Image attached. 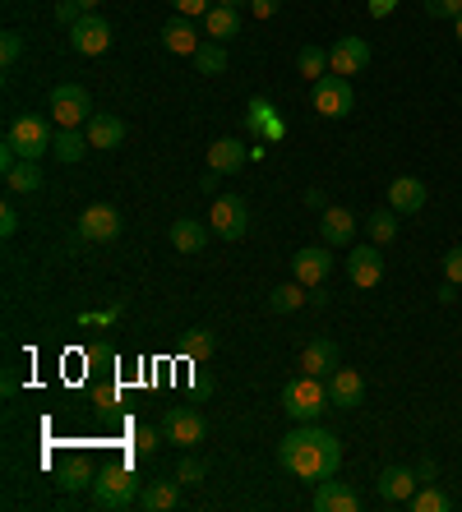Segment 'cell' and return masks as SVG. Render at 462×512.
Returning a JSON list of instances; mask_svg holds the SVG:
<instances>
[{"instance_id":"4316f807","label":"cell","mask_w":462,"mask_h":512,"mask_svg":"<svg viewBox=\"0 0 462 512\" xmlns=\"http://www.w3.org/2000/svg\"><path fill=\"white\" fill-rule=\"evenodd\" d=\"M204 28L213 42H227V37L241 33V10H231V5H213V10L204 14Z\"/></svg>"},{"instance_id":"cb8c5ba5","label":"cell","mask_w":462,"mask_h":512,"mask_svg":"<svg viewBox=\"0 0 462 512\" xmlns=\"http://www.w3.org/2000/svg\"><path fill=\"white\" fill-rule=\"evenodd\" d=\"M181 503V480H153V485H144V494H139V508L144 512H167Z\"/></svg>"},{"instance_id":"60d3db41","label":"cell","mask_w":462,"mask_h":512,"mask_svg":"<svg viewBox=\"0 0 462 512\" xmlns=\"http://www.w3.org/2000/svg\"><path fill=\"white\" fill-rule=\"evenodd\" d=\"M56 19H61L65 28H74V24H79V19H84V10H79L74 0H61V5H56Z\"/></svg>"},{"instance_id":"836d02e7","label":"cell","mask_w":462,"mask_h":512,"mask_svg":"<svg viewBox=\"0 0 462 512\" xmlns=\"http://www.w3.org/2000/svg\"><path fill=\"white\" fill-rule=\"evenodd\" d=\"M61 485H65V489H84V485H93V471H88V462L70 457V462L61 466Z\"/></svg>"},{"instance_id":"8992f818","label":"cell","mask_w":462,"mask_h":512,"mask_svg":"<svg viewBox=\"0 0 462 512\" xmlns=\"http://www.w3.org/2000/svg\"><path fill=\"white\" fill-rule=\"evenodd\" d=\"M208 227H213L218 240H241L250 231V203L241 194H218L213 213H208Z\"/></svg>"},{"instance_id":"74e56055","label":"cell","mask_w":462,"mask_h":512,"mask_svg":"<svg viewBox=\"0 0 462 512\" xmlns=\"http://www.w3.org/2000/svg\"><path fill=\"white\" fill-rule=\"evenodd\" d=\"M426 14H430V19H458L462 0H426Z\"/></svg>"},{"instance_id":"2e32d148","label":"cell","mask_w":462,"mask_h":512,"mask_svg":"<svg viewBox=\"0 0 462 512\" xmlns=\"http://www.w3.org/2000/svg\"><path fill=\"white\" fill-rule=\"evenodd\" d=\"M361 397H365V379L356 370H333L329 374V402H333V411H356L361 406Z\"/></svg>"},{"instance_id":"6da1fadb","label":"cell","mask_w":462,"mask_h":512,"mask_svg":"<svg viewBox=\"0 0 462 512\" xmlns=\"http://www.w3.org/2000/svg\"><path fill=\"white\" fill-rule=\"evenodd\" d=\"M278 462L292 471L305 485H319V480L338 476L342 466V443L338 434H329L324 425H296L287 439L278 443Z\"/></svg>"},{"instance_id":"e575fe53","label":"cell","mask_w":462,"mask_h":512,"mask_svg":"<svg viewBox=\"0 0 462 512\" xmlns=\"http://www.w3.org/2000/svg\"><path fill=\"white\" fill-rule=\"evenodd\" d=\"M19 56H24V33H14V28H10V33L0 37V65L10 70V65H14Z\"/></svg>"},{"instance_id":"ee69618b","label":"cell","mask_w":462,"mask_h":512,"mask_svg":"<svg viewBox=\"0 0 462 512\" xmlns=\"http://www.w3.org/2000/svg\"><path fill=\"white\" fill-rule=\"evenodd\" d=\"M14 231H19V213L5 203V208H0V236H14Z\"/></svg>"},{"instance_id":"277c9868","label":"cell","mask_w":462,"mask_h":512,"mask_svg":"<svg viewBox=\"0 0 462 512\" xmlns=\"http://www.w3.org/2000/svg\"><path fill=\"white\" fill-rule=\"evenodd\" d=\"M51 120L61 130H79L93 120V97H88L84 84H56L51 88Z\"/></svg>"},{"instance_id":"b9f144b4","label":"cell","mask_w":462,"mask_h":512,"mask_svg":"<svg viewBox=\"0 0 462 512\" xmlns=\"http://www.w3.org/2000/svg\"><path fill=\"white\" fill-rule=\"evenodd\" d=\"M416 480H421V485H435V480H439L435 457H421V462H416Z\"/></svg>"},{"instance_id":"f35d334b","label":"cell","mask_w":462,"mask_h":512,"mask_svg":"<svg viewBox=\"0 0 462 512\" xmlns=\"http://www.w3.org/2000/svg\"><path fill=\"white\" fill-rule=\"evenodd\" d=\"M444 282H458L462 286V245H453V250L444 254Z\"/></svg>"},{"instance_id":"d590c367","label":"cell","mask_w":462,"mask_h":512,"mask_svg":"<svg viewBox=\"0 0 462 512\" xmlns=\"http://www.w3.org/2000/svg\"><path fill=\"white\" fill-rule=\"evenodd\" d=\"M167 439V434H162V429H148V425H139L134 429V453H158V443Z\"/></svg>"},{"instance_id":"7dc6e473","label":"cell","mask_w":462,"mask_h":512,"mask_svg":"<svg viewBox=\"0 0 462 512\" xmlns=\"http://www.w3.org/2000/svg\"><path fill=\"white\" fill-rule=\"evenodd\" d=\"M310 305H315V310H324V305H329V291H324V286H310Z\"/></svg>"},{"instance_id":"484cf974","label":"cell","mask_w":462,"mask_h":512,"mask_svg":"<svg viewBox=\"0 0 462 512\" xmlns=\"http://www.w3.org/2000/svg\"><path fill=\"white\" fill-rule=\"evenodd\" d=\"M301 305H310V286H301L296 277L268 291V310L273 314H292V310H301Z\"/></svg>"},{"instance_id":"f1b7e54d","label":"cell","mask_w":462,"mask_h":512,"mask_svg":"<svg viewBox=\"0 0 462 512\" xmlns=\"http://www.w3.org/2000/svg\"><path fill=\"white\" fill-rule=\"evenodd\" d=\"M195 74H208V79H218L222 70H227V47L222 42H204V47L195 51Z\"/></svg>"},{"instance_id":"e0dca14e","label":"cell","mask_w":462,"mask_h":512,"mask_svg":"<svg viewBox=\"0 0 462 512\" xmlns=\"http://www.w3.org/2000/svg\"><path fill=\"white\" fill-rule=\"evenodd\" d=\"M416 466H384L379 471V499L384 503H407L416 494Z\"/></svg>"},{"instance_id":"83f0119b","label":"cell","mask_w":462,"mask_h":512,"mask_svg":"<svg viewBox=\"0 0 462 512\" xmlns=\"http://www.w3.org/2000/svg\"><path fill=\"white\" fill-rule=\"evenodd\" d=\"M398 217L393 208H375V213L365 217V231H370V240L375 245H389V240H398Z\"/></svg>"},{"instance_id":"44dd1931","label":"cell","mask_w":462,"mask_h":512,"mask_svg":"<svg viewBox=\"0 0 462 512\" xmlns=\"http://www.w3.org/2000/svg\"><path fill=\"white\" fill-rule=\"evenodd\" d=\"M171 245L181 254H204L208 250V222H199V217H176V222H171Z\"/></svg>"},{"instance_id":"f6af8a7d","label":"cell","mask_w":462,"mask_h":512,"mask_svg":"<svg viewBox=\"0 0 462 512\" xmlns=\"http://www.w3.org/2000/svg\"><path fill=\"white\" fill-rule=\"evenodd\" d=\"M393 10H398V0H370V14H375V19H389Z\"/></svg>"},{"instance_id":"3957f363","label":"cell","mask_w":462,"mask_h":512,"mask_svg":"<svg viewBox=\"0 0 462 512\" xmlns=\"http://www.w3.org/2000/svg\"><path fill=\"white\" fill-rule=\"evenodd\" d=\"M139 480H134L130 466H102L98 476H93V503L107 512H125L139 503Z\"/></svg>"},{"instance_id":"9a60e30c","label":"cell","mask_w":462,"mask_h":512,"mask_svg":"<svg viewBox=\"0 0 462 512\" xmlns=\"http://www.w3.org/2000/svg\"><path fill=\"white\" fill-rule=\"evenodd\" d=\"M338 365H342V351H338V342H329V337H315V342L301 346V370H305V374H319V379H329Z\"/></svg>"},{"instance_id":"c3c4849f","label":"cell","mask_w":462,"mask_h":512,"mask_svg":"<svg viewBox=\"0 0 462 512\" xmlns=\"http://www.w3.org/2000/svg\"><path fill=\"white\" fill-rule=\"evenodd\" d=\"M74 5H79V10H84V14H93V10H98V5H102V0H74Z\"/></svg>"},{"instance_id":"7c38bea8","label":"cell","mask_w":462,"mask_h":512,"mask_svg":"<svg viewBox=\"0 0 462 512\" xmlns=\"http://www.w3.org/2000/svg\"><path fill=\"white\" fill-rule=\"evenodd\" d=\"M70 47L79 51V56H102V51L111 47V24L102 14H84V19L70 28Z\"/></svg>"},{"instance_id":"681fc988","label":"cell","mask_w":462,"mask_h":512,"mask_svg":"<svg viewBox=\"0 0 462 512\" xmlns=\"http://www.w3.org/2000/svg\"><path fill=\"white\" fill-rule=\"evenodd\" d=\"M218 5H231V10H245V5H250V0H218Z\"/></svg>"},{"instance_id":"ba28073f","label":"cell","mask_w":462,"mask_h":512,"mask_svg":"<svg viewBox=\"0 0 462 512\" xmlns=\"http://www.w3.org/2000/svg\"><path fill=\"white\" fill-rule=\"evenodd\" d=\"M356 107V88L347 74H324L315 84V111L319 116H329V120H342V116H352Z\"/></svg>"},{"instance_id":"5b68a950","label":"cell","mask_w":462,"mask_h":512,"mask_svg":"<svg viewBox=\"0 0 462 512\" xmlns=\"http://www.w3.org/2000/svg\"><path fill=\"white\" fill-rule=\"evenodd\" d=\"M162 434H167V443H176V448H199V443L208 439V420L195 406H167Z\"/></svg>"},{"instance_id":"bcb514c9","label":"cell","mask_w":462,"mask_h":512,"mask_svg":"<svg viewBox=\"0 0 462 512\" xmlns=\"http://www.w3.org/2000/svg\"><path fill=\"white\" fill-rule=\"evenodd\" d=\"M458 300V282H444L439 286V305H453Z\"/></svg>"},{"instance_id":"30bf717a","label":"cell","mask_w":462,"mask_h":512,"mask_svg":"<svg viewBox=\"0 0 462 512\" xmlns=\"http://www.w3.org/2000/svg\"><path fill=\"white\" fill-rule=\"evenodd\" d=\"M333 273V254L329 245H305V250L292 254V277L301 286H324Z\"/></svg>"},{"instance_id":"8d00e7d4","label":"cell","mask_w":462,"mask_h":512,"mask_svg":"<svg viewBox=\"0 0 462 512\" xmlns=\"http://www.w3.org/2000/svg\"><path fill=\"white\" fill-rule=\"evenodd\" d=\"M176 480H181V485H199V480H204V462H199V457H185V462L176 466Z\"/></svg>"},{"instance_id":"ab89813d","label":"cell","mask_w":462,"mask_h":512,"mask_svg":"<svg viewBox=\"0 0 462 512\" xmlns=\"http://www.w3.org/2000/svg\"><path fill=\"white\" fill-rule=\"evenodd\" d=\"M176 5V14H185V19H199V14L213 10V0H171Z\"/></svg>"},{"instance_id":"603a6c76","label":"cell","mask_w":462,"mask_h":512,"mask_svg":"<svg viewBox=\"0 0 462 512\" xmlns=\"http://www.w3.org/2000/svg\"><path fill=\"white\" fill-rule=\"evenodd\" d=\"M162 47L171 51V56H195L199 47H204V42H199V33H195V24H190V19H171L167 28H162Z\"/></svg>"},{"instance_id":"1f68e13d","label":"cell","mask_w":462,"mask_h":512,"mask_svg":"<svg viewBox=\"0 0 462 512\" xmlns=\"http://www.w3.org/2000/svg\"><path fill=\"white\" fill-rule=\"evenodd\" d=\"M296 70H301L310 84H319V79H324V70H329V51H324V47H301V51H296Z\"/></svg>"},{"instance_id":"7a4b0ae2","label":"cell","mask_w":462,"mask_h":512,"mask_svg":"<svg viewBox=\"0 0 462 512\" xmlns=\"http://www.w3.org/2000/svg\"><path fill=\"white\" fill-rule=\"evenodd\" d=\"M329 379H319V374H296V379H287V388H282V411L296 420V425H315L324 411H329Z\"/></svg>"},{"instance_id":"8fae6325","label":"cell","mask_w":462,"mask_h":512,"mask_svg":"<svg viewBox=\"0 0 462 512\" xmlns=\"http://www.w3.org/2000/svg\"><path fill=\"white\" fill-rule=\"evenodd\" d=\"M347 277H352L361 291L384 282V254H379V245H352V250H347Z\"/></svg>"},{"instance_id":"52a82bcc","label":"cell","mask_w":462,"mask_h":512,"mask_svg":"<svg viewBox=\"0 0 462 512\" xmlns=\"http://www.w3.org/2000/svg\"><path fill=\"white\" fill-rule=\"evenodd\" d=\"M51 125L42 116H19V120H10V130H5V143H14L19 148V157H47L51 153Z\"/></svg>"},{"instance_id":"d6a6232c","label":"cell","mask_w":462,"mask_h":512,"mask_svg":"<svg viewBox=\"0 0 462 512\" xmlns=\"http://www.w3.org/2000/svg\"><path fill=\"white\" fill-rule=\"evenodd\" d=\"M213 346H218V337L208 333V328H195V333L185 337V346H181V351H185V356H190V360H204V356H213Z\"/></svg>"},{"instance_id":"5bb4252c","label":"cell","mask_w":462,"mask_h":512,"mask_svg":"<svg viewBox=\"0 0 462 512\" xmlns=\"http://www.w3.org/2000/svg\"><path fill=\"white\" fill-rule=\"evenodd\" d=\"M315 512H361V494H356L347 480L329 476V480H319L315 485Z\"/></svg>"},{"instance_id":"ffe728a7","label":"cell","mask_w":462,"mask_h":512,"mask_svg":"<svg viewBox=\"0 0 462 512\" xmlns=\"http://www.w3.org/2000/svg\"><path fill=\"white\" fill-rule=\"evenodd\" d=\"M389 208L393 213H421V208H426V185H421V180L416 176H398L389 185Z\"/></svg>"},{"instance_id":"ac0fdd59","label":"cell","mask_w":462,"mask_h":512,"mask_svg":"<svg viewBox=\"0 0 462 512\" xmlns=\"http://www.w3.org/2000/svg\"><path fill=\"white\" fill-rule=\"evenodd\" d=\"M245 162H250V148L241 139H213L208 148V171H218V176H236Z\"/></svg>"},{"instance_id":"f907efd6","label":"cell","mask_w":462,"mask_h":512,"mask_svg":"<svg viewBox=\"0 0 462 512\" xmlns=\"http://www.w3.org/2000/svg\"><path fill=\"white\" fill-rule=\"evenodd\" d=\"M453 24H458V42H462V14H458V19H453Z\"/></svg>"},{"instance_id":"d4e9b609","label":"cell","mask_w":462,"mask_h":512,"mask_svg":"<svg viewBox=\"0 0 462 512\" xmlns=\"http://www.w3.org/2000/svg\"><path fill=\"white\" fill-rule=\"evenodd\" d=\"M88 148H93V143H88V134H79V130H56V139H51V157H56L61 167L84 162Z\"/></svg>"},{"instance_id":"9c48e42d","label":"cell","mask_w":462,"mask_h":512,"mask_svg":"<svg viewBox=\"0 0 462 512\" xmlns=\"http://www.w3.org/2000/svg\"><path fill=\"white\" fill-rule=\"evenodd\" d=\"M121 208H111V203H88L84 213H79V236L93 240V245H107V240L121 236Z\"/></svg>"},{"instance_id":"7402d4cb","label":"cell","mask_w":462,"mask_h":512,"mask_svg":"<svg viewBox=\"0 0 462 512\" xmlns=\"http://www.w3.org/2000/svg\"><path fill=\"white\" fill-rule=\"evenodd\" d=\"M319 231H324V245H352L356 217L347 213V208H324V213H319Z\"/></svg>"},{"instance_id":"f546056e","label":"cell","mask_w":462,"mask_h":512,"mask_svg":"<svg viewBox=\"0 0 462 512\" xmlns=\"http://www.w3.org/2000/svg\"><path fill=\"white\" fill-rule=\"evenodd\" d=\"M407 508H412V512H449L453 499L439 485H416V494L407 499Z\"/></svg>"},{"instance_id":"4fadbf2b","label":"cell","mask_w":462,"mask_h":512,"mask_svg":"<svg viewBox=\"0 0 462 512\" xmlns=\"http://www.w3.org/2000/svg\"><path fill=\"white\" fill-rule=\"evenodd\" d=\"M370 65V42L365 37H338L329 47V74H361Z\"/></svg>"},{"instance_id":"4dcf8cb0","label":"cell","mask_w":462,"mask_h":512,"mask_svg":"<svg viewBox=\"0 0 462 512\" xmlns=\"http://www.w3.org/2000/svg\"><path fill=\"white\" fill-rule=\"evenodd\" d=\"M5 185H10L14 194H33V190H42V167H37L33 157H24V162H19V167H14L10 176H5Z\"/></svg>"},{"instance_id":"7bdbcfd3","label":"cell","mask_w":462,"mask_h":512,"mask_svg":"<svg viewBox=\"0 0 462 512\" xmlns=\"http://www.w3.org/2000/svg\"><path fill=\"white\" fill-rule=\"evenodd\" d=\"M278 10H282V0H250V14H255V19H273Z\"/></svg>"},{"instance_id":"d6986e66","label":"cell","mask_w":462,"mask_h":512,"mask_svg":"<svg viewBox=\"0 0 462 512\" xmlns=\"http://www.w3.org/2000/svg\"><path fill=\"white\" fill-rule=\"evenodd\" d=\"M88 143L93 148H102V153H111V148H121L125 143V120L121 116H107V111H93V120L84 125Z\"/></svg>"}]
</instances>
